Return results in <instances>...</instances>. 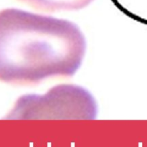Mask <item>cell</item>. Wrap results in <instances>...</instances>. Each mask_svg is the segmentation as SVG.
<instances>
[{
	"label": "cell",
	"mask_w": 147,
	"mask_h": 147,
	"mask_svg": "<svg viewBox=\"0 0 147 147\" xmlns=\"http://www.w3.org/2000/svg\"><path fill=\"white\" fill-rule=\"evenodd\" d=\"M86 51V37L72 22L15 8L0 11V81L31 85L72 77Z\"/></svg>",
	"instance_id": "cell-1"
},
{
	"label": "cell",
	"mask_w": 147,
	"mask_h": 147,
	"mask_svg": "<svg viewBox=\"0 0 147 147\" xmlns=\"http://www.w3.org/2000/svg\"><path fill=\"white\" fill-rule=\"evenodd\" d=\"M98 105L86 89L60 85L43 96H24L17 101L14 116L23 119H96Z\"/></svg>",
	"instance_id": "cell-2"
},
{
	"label": "cell",
	"mask_w": 147,
	"mask_h": 147,
	"mask_svg": "<svg viewBox=\"0 0 147 147\" xmlns=\"http://www.w3.org/2000/svg\"><path fill=\"white\" fill-rule=\"evenodd\" d=\"M42 11H60L78 10L87 7L94 0H20Z\"/></svg>",
	"instance_id": "cell-3"
},
{
	"label": "cell",
	"mask_w": 147,
	"mask_h": 147,
	"mask_svg": "<svg viewBox=\"0 0 147 147\" xmlns=\"http://www.w3.org/2000/svg\"><path fill=\"white\" fill-rule=\"evenodd\" d=\"M30 147H33V144L32 143H30Z\"/></svg>",
	"instance_id": "cell-4"
},
{
	"label": "cell",
	"mask_w": 147,
	"mask_h": 147,
	"mask_svg": "<svg viewBox=\"0 0 147 147\" xmlns=\"http://www.w3.org/2000/svg\"><path fill=\"white\" fill-rule=\"evenodd\" d=\"M48 147H51V144L48 143Z\"/></svg>",
	"instance_id": "cell-5"
},
{
	"label": "cell",
	"mask_w": 147,
	"mask_h": 147,
	"mask_svg": "<svg viewBox=\"0 0 147 147\" xmlns=\"http://www.w3.org/2000/svg\"><path fill=\"white\" fill-rule=\"evenodd\" d=\"M71 147H75V144L72 143V146Z\"/></svg>",
	"instance_id": "cell-6"
},
{
	"label": "cell",
	"mask_w": 147,
	"mask_h": 147,
	"mask_svg": "<svg viewBox=\"0 0 147 147\" xmlns=\"http://www.w3.org/2000/svg\"><path fill=\"white\" fill-rule=\"evenodd\" d=\"M139 147H142V143L139 144Z\"/></svg>",
	"instance_id": "cell-7"
}]
</instances>
